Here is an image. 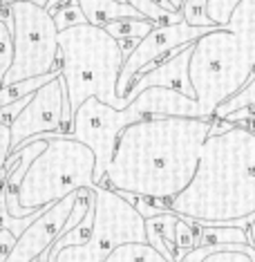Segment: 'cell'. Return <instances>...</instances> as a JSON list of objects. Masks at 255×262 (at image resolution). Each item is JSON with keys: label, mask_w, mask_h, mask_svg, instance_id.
I'll return each instance as SVG.
<instances>
[{"label": "cell", "mask_w": 255, "mask_h": 262, "mask_svg": "<svg viewBox=\"0 0 255 262\" xmlns=\"http://www.w3.org/2000/svg\"><path fill=\"white\" fill-rule=\"evenodd\" d=\"M213 119L157 117L119 135L112 162L99 186L119 195L170 202L191 184Z\"/></svg>", "instance_id": "1"}, {"label": "cell", "mask_w": 255, "mask_h": 262, "mask_svg": "<svg viewBox=\"0 0 255 262\" xmlns=\"http://www.w3.org/2000/svg\"><path fill=\"white\" fill-rule=\"evenodd\" d=\"M170 213L199 226L248 229L255 220V133L235 126L204 141L191 184L168 202Z\"/></svg>", "instance_id": "2"}, {"label": "cell", "mask_w": 255, "mask_h": 262, "mask_svg": "<svg viewBox=\"0 0 255 262\" xmlns=\"http://www.w3.org/2000/svg\"><path fill=\"white\" fill-rule=\"evenodd\" d=\"M123 61L119 40L90 23L58 34V70L69 112L74 115L87 99H99L114 110H126L130 101L117 94Z\"/></svg>", "instance_id": "3"}, {"label": "cell", "mask_w": 255, "mask_h": 262, "mask_svg": "<svg viewBox=\"0 0 255 262\" xmlns=\"http://www.w3.org/2000/svg\"><path fill=\"white\" fill-rule=\"evenodd\" d=\"M38 139H45L47 148L32 162L16 190V198L7 200V211L14 217L45 211L67 195L97 186V159L90 148L69 135H40Z\"/></svg>", "instance_id": "4"}, {"label": "cell", "mask_w": 255, "mask_h": 262, "mask_svg": "<svg viewBox=\"0 0 255 262\" xmlns=\"http://www.w3.org/2000/svg\"><path fill=\"white\" fill-rule=\"evenodd\" d=\"M188 76L204 119L240 94L255 76V65L242 43L228 29L217 27L193 43Z\"/></svg>", "instance_id": "5"}, {"label": "cell", "mask_w": 255, "mask_h": 262, "mask_svg": "<svg viewBox=\"0 0 255 262\" xmlns=\"http://www.w3.org/2000/svg\"><path fill=\"white\" fill-rule=\"evenodd\" d=\"M92 193L94 222L90 240L76 247H65L47 262H105V258L123 244L148 242L146 220L128 200L105 186H94Z\"/></svg>", "instance_id": "6"}, {"label": "cell", "mask_w": 255, "mask_h": 262, "mask_svg": "<svg viewBox=\"0 0 255 262\" xmlns=\"http://www.w3.org/2000/svg\"><path fill=\"white\" fill-rule=\"evenodd\" d=\"M14 14V61L3 76V88L14 83L38 79L58 70V29L54 18L34 3H11Z\"/></svg>", "instance_id": "7"}, {"label": "cell", "mask_w": 255, "mask_h": 262, "mask_svg": "<svg viewBox=\"0 0 255 262\" xmlns=\"http://www.w3.org/2000/svg\"><path fill=\"white\" fill-rule=\"evenodd\" d=\"M146 121V117L134 108L132 103L126 110H114L110 105L101 103L99 99H87L79 110L72 115L69 123V137L87 146L97 159L94 166V184L103 182L105 170L112 162L119 135L132 123Z\"/></svg>", "instance_id": "8"}, {"label": "cell", "mask_w": 255, "mask_h": 262, "mask_svg": "<svg viewBox=\"0 0 255 262\" xmlns=\"http://www.w3.org/2000/svg\"><path fill=\"white\" fill-rule=\"evenodd\" d=\"M213 29H217V27H193V25H186V23L155 27L144 40H139L137 50L123 61L119 83H117V94L121 99H126L130 88L134 85V81L141 74H146L155 65L173 58L175 54H179L186 45H193L195 40L206 36Z\"/></svg>", "instance_id": "9"}, {"label": "cell", "mask_w": 255, "mask_h": 262, "mask_svg": "<svg viewBox=\"0 0 255 262\" xmlns=\"http://www.w3.org/2000/svg\"><path fill=\"white\" fill-rule=\"evenodd\" d=\"M72 112L67 108V94L61 76L45 83L32 94L27 108L11 123V150L40 135H69Z\"/></svg>", "instance_id": "10"}, {"label": "cell", "mask_w": 255, "mask_h": 262, "mask_svg": "<svg viewBox=\"0 0 255 262\" xmlns=\"http://www.w3.org/2000/svg\"><path fill=\"white\" fill-rule=\"evenodd\" d=\"M76 198H79V193L67 195L65 200L45 208L43 215L34 224H29L25 233L16 240L14 251L9 253V258L5 262H34L50 251L52 244L65 233V224H67V220L74 211Z\"/></svg>", "instance_id": "11"}, {"label": "cell", "mask_w": 255, "mask_h": 262, "mask_svg": "<svg viewBox=\"0 0 255 262\" xmlns=\"http://www.w3.org/2000/svg\"><path fill=\"white\" fill-rule=\"evenodd\" d=\"M193 56V45H186L179 54H175L168 61L155 65L152 70H148L146 74H141L134 85L130 88V92L126 94V99L132 103L148 88H168V90L181 92L183 97L195 99V90L191 85V76H188V65H191Z\"/></svg>", "instance_id": "12"}, {"label": "cell", "mask_w": 255, "mask_h": 262, "mask_svg": "<svg viewBox=\"0 0 255 262\" xmlns=\"http://www.w3.org/2000/svg\"><path fill=\"white\" fill-rule=\"evenodd\" d=\"M146 119L157 117H181V119H204L199 103L181 92L168 90V88H148L132 101Z\"/></svg>", "instance_id": "13"}, {"label": "cell", "mask_w": 255, "mask_h": 262, "mask_svg": "<svg viewBox=\"0 0 255 262\" xmlns=\"http://www.w3.org/2000/svg\"><path fill=\"white\" fill-rule=\"evenodd\" d=\"M79 3L81 11L85 14V18L90 25L101 27L114 20H123V18H144L134 7H130L128 3H121V0H76ZM146 20V18H144Z\"/></svg>", "instance_id": "14"}, {"label": "cell", "mask_w": 255, "mask_h": 262, "mask_svg": "<svg viewBox=\"0 0 255 262\" xmlns=\"http://www.w3.org/2000/svg\"><path fill=\"white\" fill-rule=\"evenodd\" d=\"M179 222V215L166 213V215L146 220V237L152 249H157L166 260L177 262L175 255V226Z\"/></svg>", "instance_id": "15"}, {"label": "cell", "mask_w": 255, "mask_h": 262, "mask_svg": "<svg viewBox=\"0 0 255 262\" xmlns=\"http://www.w3.org/2000/svg\"><path fill=\"white\" fill-rule=\"evenodd\" d=\"M224 29L235 34V38L242 43L248 58L255 65V0H244L242 5H237V9L233 11L228 25Z\"/></svg>", "instance_id": "16"}, {"label": "cell", "mask_w": 255, "mask_h": 262, "mask_svg": "<svg viewBox=\"0 0 255 262\" xmlns=\"http://www.w3.org/2000/svg\"><path fill=\"white\" fill-rule=\"evenodd\" d=\"M197 231V247H226V244H248V235L244 229L237 226H199L195 224Z\"/></svg>", "instance_id": "17"}, {"label": "cell", "mask_w": 255, "mask_h": 262, "mask_svg": "<svg viewBox=\"0 0 255 262\" xmlns=\"http://www.w3.org/2000/svg\"><path fill=\"white\" fill-rule=\"evenodd\" d=\"M155 27H157L155 23L144 20V18H123V20L110 23L103 29L114 40H144Z\"/></svg>", "instance_id": "18"}, {"label": "cell", "mask_w": 255, "mask_h": 262, "mask_svg": "<svg viewBox=\"0 0 255 262\" xmlns=\"http://www.w3.org/2000/svg\"><path fill=\"white\" fill-rule=\"evenodd\" d=\"M123 3H128L130 7H134L141 16H144L146 20L155 23L157 27H164V25H179V23H183L181 11H166L161 5L155 3V0H123Z\"/></svg>", "instance_id": "19"}, {"label": "cell", "mask_w": 255, "mask_h": 262, "mask_svg": "<svg viewBox=\"0 0 255 262\" xmlns=\"http://www.w3.org/2000/svg\"><path fill=\"white\" fill-rule=\"evenodd\" d=\"M105 262H170L166 260L157 249H152L150 244H123V247L114 249Z\"/></svg>", "instance_id": "20"}, {"label": "cell", "mask_w": 255, "mask_h": 262, "mask_svg": "<svg viewBox=\"0 0 255 262\" xmlns=\"http://www.w3.org/2000/svg\"><path fill=\"white\" fill-rule=\"evenodd\" d=\"M47 208H50V206H47ZM43 213L45 211H36V213H32V215H27V217H14V215H9V211H7V190H5V186L0 188V231L7 229L16 237H20L22 233H25L27 226L36 222V220L43 215Z\"/></svg>", "instance_id": "21"}, {"label": "cell", "mask_w": 255, "mask_h": 262, "mask_svg": "<svg viewBox=\"0 0 255 262\" xmlns=\"http://www.w3.org/2000/svg\"><path fill=\"white\" fill-rule=\"evenodd\" d=\"M52 18H54V25L58 29V34L65 32V29H72V27H79V25H87L85 14L81 11V7H79V3H76V0H67L65 5H61V7L52 14Z\"/></svg>", "instance_id": "22"}, {"label": "cell", "mask_w": 255, "mask_h": 262, "mask_svg": "<svg viewBox=\"0 0 255 262\" xmlns=\"http://www.w3.org/2000/svg\"><path fill=\"white\" fill-rule=\"evenodd\" d=\"M193 249H197V231L191 222H186L183 217H179V222L175 226V255L179 262L186 253H191Z\"/></svg>", "instance_id": "23"}, {"label": "cell", "mask_w": 255, "mask_h": 262, "mask_svg": "<svg viewBox=\"0 0 255 262\" xmlns=\"http://www.w3.org/2000/svg\"><path fill=\"white\" fill-rule=\"evenodd\" d=\"M206 7H208V0H183V7H181L183 23L193 27H217L206 16Z\"/></svg>", "instance_id": "24"}, {"label": "cell", "mask_w": 255, "mask_h": 262, "mask_svg": "<svg viewBox=\"0 0 255 262\" xmlns=\"http://www.w3.org/2000/svg\"><path fill=\"white\" fill-rule=\"evenodd\" d=\"M244 0H208V7H206V16L211 18L213 25L217 27H226L233 11L237 9V5H242Z\"/></svg>", "instance_id": "25"}, {"label": "cell", "mask_w": 255, "mask_h": 262, "mask_svg": "<svg viewBox=\"0 0 255 262\" xmlns=\"http://www.w3.org/2000/svg\"><path fill=\"white\" fill-rule=\"evenodd\" d=\"M14 61V34L7 23L0 20V76H5Z\"/></svg>", "instance_id": "26"}, {"label": "cell", "mask_w": 255, "mask_h": 262, "mask_svg": "<svg viewBox=\"0 0 255 262\" xmlns=\"http://www.w3.org/2000/svg\"><path fill=\"white\" fill-rule=\"evenodd\" d=\"M237 244H226V247H213V251L206 255L201 262H251V258L244 253V247L242 244L240 251H235Z\"/></svg>", "instance_id": "27"}, {"label": "cell", "mask_w": 255, "mask_h": 262, "mask_svg": "<svg viewBox=\"0 0 255 262\" xmlns=\"http://www.w3.org/2000/svg\"><path fill=\"white\" fill-rule=\"evenodd\" d=\"M29 99H32V97H25L20 101H14V103L3 105V108H0V123H3V126H7V128H11V123H14L16 119H18L20 112L27 108Z\"/></svg>", "instance_id": "28"}, {"label": "cell", "mask_w": 255, "mask_h": 262, "mask_svg": "<svg viewBox=\"0 0 255 262\" xmlns=\"http://www.w3.org/2000/svg\"><path fill=\"white\" fill-rule=\"evenodd\" d=\"M16 237L11 231H7V229H3L0 231V262H5L9 258V253L14 251V247H16Z\"/></svg>", "instance_id": "29"}, {"label": "cell", "mask_w": 255, "mask_h": 262, "mask_svg": "<svg viewBox=\"0 0 255 262\" xmlns=\"http://www.w3.org/2000/svg\"><path fill=\"white\" fill-rule=\"evenodd\" d=\"M11 155V130L0 123V166L5 168L7 157Z\"/></svg>", "instance_id": "30"}, {"label": "cell", "mask_w": 255, "mask_h": 262, "mask_svg": "<svg viewBox=\"0 0 255 262\" xmlns=\"http://www.w3.org/2000/svg\"><path fill=\"white\" fill-rule=\"evenodd\" d=\"M211 251H213V247H197V249H193L191 253L183 255V258H181L179 262H201V260H204Z\"/></svg>", "instance_id": "31"}, {"label": "cell", "mask_w": 255, "mask_h": 262, "mask_svg": "<svg viewBox=\"0 0 255 262\" xmlns=\"http://www.w3.org/2000/svg\"><path fill=\"white\" fill-rule=\"evenodd\" d=\"M246 235H248V244L255 249V220H253V224L246 229Z\"/></svg>", "instance_id": "32"}, {"label": "cell", "mask_w": 255, "mask_h": 262, "mask_svg": "<svg viewBox=\"0 0 255 262\" xmlns=\"http://www.w3.org/2000/svg\"><path fill=\"white\" fill-rule=\"evenodd\" d=\"M166 3H170L177 11H181V7H183V0H166Z\"/></svg>", "instance_id": "33"}, {"label": "cell", "mask_w": 255, "mask_h": 262, "mask_svg": "<svg viewBox=\"0 0 255 262\" xmlns=\"http://www.w3.org/2000/svg\"><path fill=\"white\" fill-rule=\"evenodd\" d=\"M0 3H20V0H0ZM27 3H34V0H27Z\"/></svg>", "instance_id": "34"}, {"label": "cell", "mask_w": 255, "mask_h": 262, "mask_svg": "<svg viewBox=\"0 0 255 262\" xmlns=\"http://www.w3.org/2000/svg\"><path fill=\"white\" fill-rule=\"evenodd\" d=\"M248 128H251V130H253V133H255V119H253V121H251V126H248Z\"/></svg>", "instance_id": "35"}, {"label": "cell", "mask_w": 255, "mask_h": 262, "mask_svg": "<svg viewBox=\"0 0 255 262\" xmlns=\"http://www.w3.org/2000/svg\"><path fill=\"white\" fill-rule=\"evenodd\" d=\"M0 90H3V76H0Z\"/></svg>", "instance_id": "36"}, {"label": "cell", "mask_w": 255, "mask_h": 262, "mask_svg": "<svg viewBox=\"0 0 255 262\" xmlns=\"http://www.w3.org/2000/svg\"><path fill=\"white\" fill-rule=\"evenodd\" d=\"M121 3H123V0H121Z\"/></svg>", "instance_id": "37"}]
</instances>
